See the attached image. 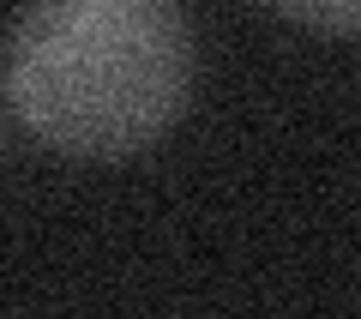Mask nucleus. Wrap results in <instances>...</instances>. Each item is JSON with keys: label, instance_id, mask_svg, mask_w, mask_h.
Returning a JSON list of instances; mask_svg holds the SVG:
<instances>
[{"label": "nucleus", "instance_id": "obj_2", "mask_svg": "<svg viewBox=\"0 0 361 319\" xmlns=\"http://www.w3.org/2000/svg\"><path fill=\"white\" fill-rule=\"evenodd\" d=\"M289 18L319 30H361V6H289Z\"/></svg>", "mask_w": 361, "mask_h": 319}, {"label": "nucleus", "instance_id": "obj_1", "mask_svg": "<svg viewBox=\"0 0 361 319\" xmlns=\"http://www.w3.org/2000/svg\"><path fill=\"white\" fill-rule=\"evenodd\" d=\"M193 25L169 0H42L13 25L6 90L42 145L133 157L193 97Z\"/></svg>", "mask_w": 361, "mask_h": 319}]
</instances>
